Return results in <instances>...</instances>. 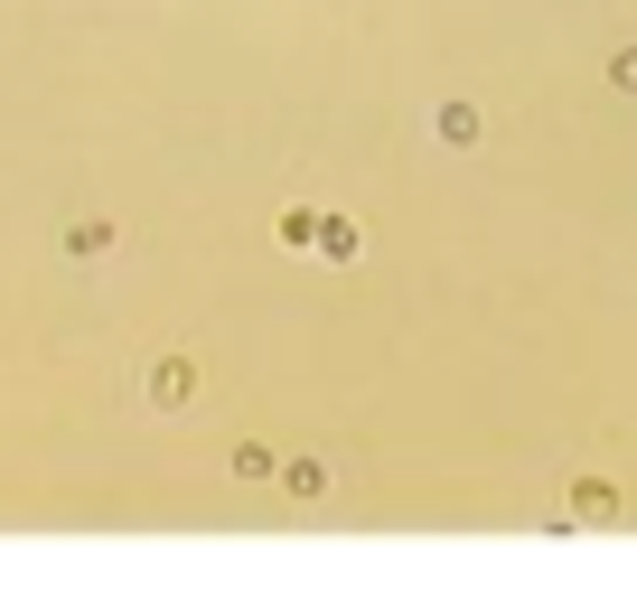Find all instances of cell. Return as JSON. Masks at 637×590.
<instances>
[{"label": "cell", "instance_id": "cell-1", "mask_svg": "<svg viewBox=\"0 0 637 590\" xmlns=\"http://www.w3.org/2000/svg\"><path fill=\"white\" fill-rule=\"evenodd\" d=\"M188 356H169V366H160V376H150V403H188Z\"/></svg>", "mask_w": 637, "mask_h": 590}]
</instances>
